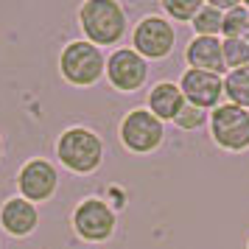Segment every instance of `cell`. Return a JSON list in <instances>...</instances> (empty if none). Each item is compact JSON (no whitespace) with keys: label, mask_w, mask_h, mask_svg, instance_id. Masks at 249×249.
<instances>
[{"label":"cell","mask_w":249,"mask_h":249,"mask_svg":"<svg viewBox=\"0 0 249 249\" xmlns=\"http://www.w3.org/2000/svg\"><path fill=\"white\" fill-rule=\"evenodd\" d=\"M202 0H162V12L179 20V23H188V20H196V14L202 12Z\"/></svg>","instance_id":"18"},{"label":"cell","mask_w":249,"mask_h":249,"mask_svg":"<svg viewBox=\"0 0 249 249\" xmlns=\"http://www.w3.org/2000/svg\"><path fill=\"white\" fill-rule=\"evenodd\" d=\"M0 157H3V140H0Z\"/></svg>","instance_id":"21"},{"label":"cell","mask_w":249,"mask_h":249,"mask_svg":"<svg viewBox=\"0 0 249 249\" xmlns=\"http://www.w3.org/2000/svg\"><path fill=\"white\" fill-rule=\"evenodd\" d=\"M185 101L199 107V109H218L221 107V95H224V79L218 73H207V70H185L179 84Z\"/></svg>","instance_id":"10"},{"label":"cell","mask_w":249,"mask_h":249,"mask_svg":"<svg viewBox=\"0 0 249 249\" xmlns=\"http://www.w3.org/2000/svg\"><path fill=\"white\" fill-rule=\"evenodd\" d=\"M193 28H196V36H218L221 28H224V12H218L215 6L204 3L202 12L193 20Z\"/></svg>","instance_id":"15"},{"label":"cell","mask_w":249,"mask_h":249,"mask_svg":"<svg viewBox=\"0 0 249 249\" xmlns=\"http://www.w3.org/2000/svg\"><path fill=\"white\" fill-rule=\"evenodd\" d=\"M56 157L73 174H92L104 160V143L92 129L73 126L56 140Z\"/></svg>","instance_id":"2"},{"label":"cell","mask_w":249,"mask_h":249,"mask_svg":"<svg viewBox=\"0 0 249 249\" xmlns=\"http://www.w3.org/2000/svg\"><path fill=\"white\" fill-rule=\"evenodd\" d=\"M221 51H224V65L230 70L249 68V42L247 39H224Z\"/></svg>","instance_id":"17"},{"label":"cell","mask_w":249,"mask_h":249,"mask_svg":"<svg viewBox=\"0 0 249 249\" xmlns=\"http://www.w3.org/2000/svg\"><path fill=\"white\" fill-rule=\"evenodd\" d=\"M210 135L227 151L249 148V112L235 104H221L210 115Z\"/></svg>","instance_id":"6"},{"label":"cell","mask_w":249,"mask_h":249,"mask_svg":"<svg viewBox=\"0 0 249 249\" xmlns=\"http://www.w3.org/2000/svg\"><path fill=\"white\" fill-rule=\"evenodd\" d=\"M224 95L230 98V104L249 109V68L230 70V76L224 79Z\"/></svg>","instance_id":"14"},{"label":"cell","mask_w":249,"mask_h":249,"mask_svg":"<svg viewBox=\"0 0 249 249\" xmlns=\"http://www.w3.org/2000/svg\"><path fill=\"white\" fill-rule=\"evenodd\" d=\"M244 39H247V42H249V25H247V34H244Z\"/></svg>","instance_id":"20"},{"label":"cell","mask_w":249,"mask_h":249,"mask_svg":"<svg viewBox=\"0 0 249 249\" xmlns=\"http://www.w3.org/2000/svg\"><path fill=\"white\" fill-rule=\"evenodd\" d=\"M185 104L188 101H185L182 90L177 84H171V81H160L148 92V112L157 115L160 121H174Z\"/></svg>","instance_id":"13"},{"label":"cell","mask_w":249,"mask_h":249,"mask_svg":"<svg viewBox=\"0 0 249 249\" xmlns=\"http://www.w3.org/2000/svg\"><path fill=\"white\" fill-rule=\"evenodd\" d=\"M247 25H249V12L244 3H238L235 9L224 12V28H221V34H224V39H244Z\"/></svg>","instance_id":"16"},{"label":"cell","mask_w":249,"mask_h":249,"mask_svg":"<svg viewBox=\"0 0 249 249\" xmlns=\"http://www.w3.org/2000/svg\"><path fill=\"white\" fill-rule=\"evenodd\" d=\"M59 70L62 79L73 84V87H90L107 73V59H104L101 48H95L92 42L76 39L68 42L62 56H59Z\"/></svg>","instance_id":"3"},{"label":"cell","mask_w":249,"mask_h":249,"mask_svg":"<svg viewBox=\"0 0 249 249\" xmlns=\"http://www.w3.org/2000/svg\"><path fill=\"white\" fill-rule=\"evenodd\" d=\"M115 210L104 199H84L79 202V207L73 210V230L81 241H90V244H101L109 241L115 232Z\"/></svg>","instance_id":"5"},{"label":"cell","mask_w":249,"mask_h":249,"mask_svg":"<svg viewBox=\"0 0 249 249\" xmlns=\"http://www.w3.org/2000/svg\"><path fill=\"white\" fill-rule=\"evenodd\" d=\"M39 224V210H36L34 202H28L23 196H14V199H6L3 207H0V227L14 238H25L31 235Z\"/></svg>","instance_id":"11"},{"label":"cell","mask_w":249,"mask_h":249,"mask_svg":"<svg viewBox=\"0 0 249 249\" xmlns=\"http://www.w3.org/2000/svg\"><path fill=\"white\" fill-rule=\"evenodd\" d=\"M174 124L179 129H185V132H196V129H202L207 124V112L199 109V107H193V104H185L179 109V115L174 118Z\"/></svg>","instance_id":"19"},{"label":"cell","mask_w":249,"mask_h":249,"mask_svg":"<svg viewBox=\"0 0 249 249\" xmlns=\"http://www.w3.org/2000/svg\"><path fill=\"white\" fill-rule=\"evenodd\" d=\"M107 79L115 90L135 92L148 79V62L135 48H118V51H112V56L107 59Z\"/></svg>","instance_id":"8"},{"label":"cell","mask_w":249,"mask_h":249,"mask_svg":"<svg viewBox=\"0 0 249 249\" xmlns=\"http://www.w3.org/2000/svg\"><path fill=\"white\" fill-rule=\"evenodd\" d=\"M17 185H20V193L23 199L28 202H48L53 193H56V185H59V174L56 168L42 157H34L28 160L20 174H17Z\"/></svg>","instance_id":"9"},{"label":"cell","mask_w":249,"mask_h":249,"mask_svg":"<svg viewBox=\"0 0 249 249\" xmlns=\"http://www.w3.org/2000/svg\"><path fill=\"white\" fill-rule=\"evenodd\" d=\"M188 65L191 70H207V73H224V51H221V42L218 36H196L191 45H188Z\"/></svg>","instance_id":"12"},{"label":"cell","mask_w":249,"mask_h":249,"mask_svg":"<svg viewBox=\"0 0 249 249\" xmlns=\"http://www.w3.org/2000/svg\"><path fill=\"white\" fill-rule=\"evenodd\" d=\"M165 137L162 121L148 109H132L121 121V143H124L132 154H151L157 151L160 143Z\"/></svg>","instance_id":"4"},{"label":"cell","mask_w":249,"mask_h":249,"mask_svg":"<svg viewBox=\"0 0 249 249\" xmlns=\"http://www.w3.org/2000/svg\"><path fill=\"white\" fill-rule=\"evenodd\" d=\"M174 42H177V31L160 14L143 17L135 28V36H132V45L143 59H165L174 51Z\"/></svg>","instance_id":"7"},{"label":"cell","mask_w":249,"mask_h":249,"mask_svg":"<svg viewBox=\"0 0 249 249\" xmlns=\"http://www.w3.org/2000/svg\"><path fill=\"white\" fill-rule=\"evenodd\" d=\"M79 25L87 42L92 45H115L126 34L124 6L115 0H87L79 9Z\"/></svg>","instance_id":"1"}]
</instances>
